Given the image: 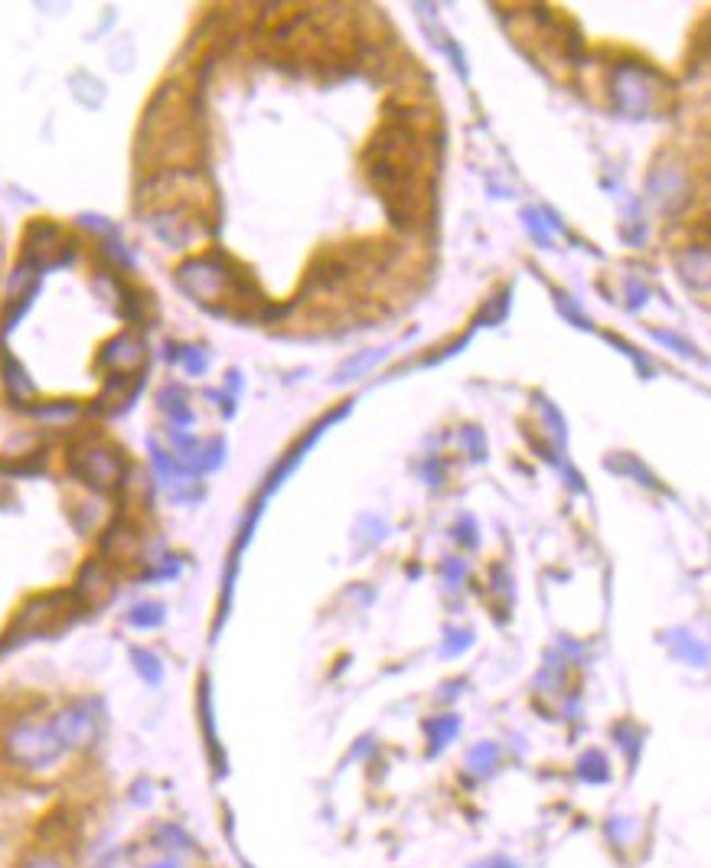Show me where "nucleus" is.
Here are the masks:
<instances>
[{"instance_id":"obj_1","label":"nucleus","mask_w":711,"mask_h":868,"mask_svg":"<svg viewBox=\"0 0 711 868\" xmlns=\"http://www.w3.org/2000/svg\"><path fill=\"white\" fill-rule=\"evenodd\" d=\"M7 751L23 767H49L66 748H62V741H59L52 725L26 722V725L13 728V735L7 738Z\"/></svg>"},{"instance_id":"obj_2","label":"nucleus","mask_w":711,"mask_h":868,"mask_svg":"<svg viewBox=\"0 0 711 868\" xmlns=\"http://www.w3.org/2000/svg\"><path fill=\"white\" fill-rule=\"evenodd\" d=\"M59 741L66 751H79L85 744H92L95 738V715L92 712H82V708H66L56 722H52Z\"/></svg>"},{"instance_id":"obj_3","label":"nucleus","mask_w":711,"mask_h":868,"mask_svg":"<svg viewBox=\"0 0 711 868\" xmlns=\"http://www.w3.org/2000/svg\"><path fill=\"white\" fill-rule=\"evenodd\" d=\"M581 777H584V781H594V784H597V781H607V767H604V761H601L597 754H588L584 764H581Z\"/></svg>"},{"instance_id":"obj_4","label":"nucleus","mask_w":711,"mask_h":868,"mask_svg":"<svg viewBox=\"0 0 711 868\" xmlns=\"http://www.w3.org/2000/svg\"><path fill=\"white\" fill-rule=\"evenodd\" d=\"M493 764H496V751H493L489 744H483L479 751H474V754H471V767H474V771H479V774L493 771Z\"/></svg>"},{"instance_id":"obj_5","label":"nucleus","mask_w":711,"mask_h":868,"mask_svg":"<svg viewBox=\"0 0 711 868\" xmlns=\"http://www.w3.org/2000/svg\"><path fill=\"white\" fill-rule=\"evenodd\" d=\"M20 868H66L56 856H33V859H26Z\"/></svg>"},{"instance_id":"obj_6","label":"nucleus","mask_w":711,"mask_h":868,"mask_svg":"<svg viewBox=\"0 0 711 868\" xmlns=\"http://www.w3.org/2000/svg\"><path fill=\"white\" fill-rule=\"evenodd\" d=\"M151 868H183L180 863H161V866H151Z\"/></svg>"}]
</instances>
